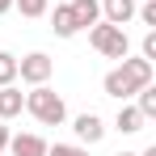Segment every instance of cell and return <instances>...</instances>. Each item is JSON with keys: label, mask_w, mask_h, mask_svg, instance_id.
Masks as SVG:
<instances>
[{"label": "cell", "mask_w": 156, "mask_h": 156, "mask_svg": "<svg viewBox=\"0 0 156 156\" xmlns=\"http://www.w3.org/2000/svg\"><path fill=\"white\" fill-rule=\"evenodd\" d=\"M26 114L34 122H42V127H63V122H68V105H63V97L55 93L51 84H30Z\"/></svg>", "instance_id": "1"}, {"label": "cell", "mask_w": 156, "mask_h": 156, "mask_svg": "<svg viewBox=\"0 0 156 156\" xmlns=\"http://www.w3.org/2000/svg\"><path fill=\"white\" fill-rule=\"evenodd\" d=\"M89 42H93V51L105 55V59H127L131 55V38L122 26H110V21H97V26H89Z\"/></svg>", "instance_id": "2"}, {"label": "cell", "mask_w": 156, "mask_h": 156, "mask_svg": "<svg viewBox=\"0 0 156 156\" xmlns=\"http://www.w3.org/2000/svg\"><path fill=\"white\" fill-rule=\"evenodd\" d=\"M51 72H55V59H51L47 51H30V55L17 59V76L26 80V84H47Z\"/></svg>", "instance_id": "3"}, {"label": "cell", "mask_w": 156, "mask_h": 156, "mask_svg": "<svg viewBox=\"0 0 156 156\" xmlns=\"http://www.w3.org/2000/svg\"><path fill=\"white\" fill-rule=\"evenodd\" d=\"M72 131H76V144L93 148V144H101V139H105V118H101V114H93V110H84V114L72 118Z\"/></svg>", "instance_id": "4"}, {"label": "cell", "mask_w": 156, "mask_h": 156, "mask_svg": "<svg viewBox=\"0 0 156 156\" xmlns=\"http://www.w3.org/2000/svg\"><path fill=\"white\" fill-rule=\"evenodd\" d=\"M101 89H105V97H114V101H127V97H135V93H139V89H135V80H131L127 72H122V63L105 72Z\"/></svg>", "instance_id": "5"}, {"label": "cell", "mask_w": 156, "mask_h": 156, "mask_svg": "<svg viewBox=\"0 0 156 156\" xmlns=\"http://www.w3.org/2000/svg\"><path fill=\"white\" fill-rule=\"evenodd\" d=\"M26 114V93L17 84H0V122H13Z\"/></svg>", "instance_id": "6"}, {"label": "cell", "mask_w": 156, "mask_h": 156, "mask_svg": "<svg viewBox=\"0 0 156 156\" xmlns=\"http://www.w3.org/2000/svg\"><path fill=\"white\" fill-rule=\"evenodd\" d=\"M4 152H13V156H47V139L34 135V131H26V135H9V148H4Z\"/></svg>", "instance_id": "7"}, {"label": "cell", "mask_w": 156, "mask_h": 156, "mask_svg": "<svg viewBox=\"0 0 156 156\" xmlns=\"http://www.w3.org/2000/svg\"><path fill=\"white\" fill-rule=\"evenodd\" d=\"M135 0H101V21H110V26H127V21H135Z\"/></svg>", "instance_id": "8"}, {"label": "cell", "mask_w": 156, "mask_h": 156, "mask_svg": "<svg viewBox=\"0 0 156 156\" xmlns=\"http://www.w3.org/2000/svg\"><path fill=\"white\" fill-rule=\"evenodd\" d=\"M122 63V72H127L131 80H135V89H144V84H152V76H156V68L144 59V55H127V59H118Z\"/></svg>", "instance_id": "9"}, {"label": "cell", "mask_w": 156, "mask_h": 156, "mask_svg": "<svg viewBox=\"0 0 156 156\" xmlns=\"http://www.w3.org/2000/svg\"><path fill=\"white\" fill-rule=\"evenodd\" d=\"M51 30H55V38H76V34H80L76 17H72V4H55V13H51Z\"/></svg>", "instance_id": "10"}, {"label": "cell", "mask_w": 156, "mask_h": 156, "mask_svg": "<svg viewBox=\"0 0 156 156\" xmlns=\"http://www.w3.org/2000/svg\"><path fill=\"white\" fill-rule=\"evenodd\" d=\"M144 122H148V118H144L135 105H127V101L118 105V114H114V131H122V135H139Z\"/></svg>", "instance_id": "11"}, {"label": "cell", "mask_w": 156, "mask_h": 156, "mask_svg": "<svg viewBox=\"0 0 156 156\" xmlns=\"http://www.w3.org/2000/svg\"><path fill=\"white\" fill-rule=\"evenodd\" d=\"M72 17H76L80 30L97 26V21H101V0H72Z\"/></svg>", "instance_id": "12"}, {"label": "cell", "mask_w": 156, "mask_h": 156, "mask_svg": "<svg viewBox=\"0 0 156 156\" xmlns=\"http://www.w3.org/2000/svg\"><path fill=\"white\" fill-rule=\"evenodd\" d=\"M135 110H139L144 118H156V89L152 84H144V89L135 93Z\"/></svg>", "instance_id": "13"}, {"label": "cell", "mask_w": 156, "mask_h": 156, "mask_svg": "<svg viewBox=\"0 0 156 156\" xmlns=\"http://www.w3.org/2000/svg\"><path fill=\"white\" fill-rule=\"evenodd\" d=\"M13 9H17L21 17H47L51 0H13Z\"/></svg>", "instance_id": "14"}, {"label": "cell", "mask_w": 156, "mask_h": 156, "mask_svg": "<svg viewBox=\"0 0 156 156\" xmlns=\"http://www.w3.org/2000/svg\"><path fill=\"white\" fill-rule=\"evenodd\" d=\"M17 80V55L0 51V84H13Z\"/></svg>", "instance_id": "15"}, {"label": "cell", "mask_w": 156, "mask_h": 156, "mask_svg": "<svg viewBox=\"0 0 156 156\" xmlns=\"http://www.w3.org/2000/svg\"><path fill=\"white\" fill-rule=\"evenodd\" d=\"M47 156H89L84 144H47Z\"/></svg>", "instance_id": "16"}, {"label": "cell", "mask_w": 156, "mask_h": 156, "mask_svg": "<svg viewBox=\"0 0 156 156\" xmlns=\"http://www.w3.org/2000/svg\"><path fill=\"white\" fill-rule=\"evenodd\" d=\"M135 17H139L148 30H156V0H144V4L135 9Z\"/></svg>", "instance_id": "17"}, {"label": "cell", "mask_w": 156, "mask_h": 156, "mask_svg": "<svg viewBox=\"0 0 156 156\" xmlns=\"http://www.w3.org/2000/svg\"><path fill=\"white\" fill-rule=\"evenodd\" d=\"M139 55H144L148 63H156V30H148V34H144V42H139Z\"/></svg>", "instance_id": "18"}, {"label": "cell", "mask_w": 156, "mask_h": 156, "mask_svg": "<svg viewBox=\"0 0 156 156\" xmlns=\"http://www.w3.org/2000/svg\"><path fill=\"white\" fill-rule=\"evenodd\" d=\"M9 135H13V131H9V122H0V152L9 148Z\"/></svg>", "instance_id": "19"}, {"label": "cell", "mask_w": 156, "mask_h": 156, "mask_svg": "<svg viewBox=\"0 0 156 156\" xmlns=\"http://www.w3.org/2000/svg\"><path fill=\"white\" fill-rule=\"evenodd\" d=\"M9 9H13V0H0V17H4V13H9Z\"/></svg>", "instance_id": "20"}, {"label": "cell", "mask_w": 156, "mask_h": 156, "mask_svg": "<svg viewBox=\"0 0 156 156\" xmlns=\"http://www.w3.org/2000/svg\"><path fill=\"white\" fill-rule=\"evenodd\" d=\"M139 156H156V144H152V148H144V152H139Z\"/></svg>", "instance_id": "21"}, {"label": "cell", "mask_w": 156, "mask_h": 156, "mask_svg": "<svg viewBox=\"0 0 156 156\" xmlns=\"http://www.w3.org/2000/svg\"><path fill=\"white\" fill-rule=\"evenodd\" d=\"M114 156H139V152H114Z\"/></svg>", "instance_id": "22"}, {"label": "cell", "mask_w": 156, "mask_h": 156, "mask_svg": "<svg viewBox=\"0 0 156 156\" xmlns=\"http://www.w3.org/2000/svg\"><path fill=\"white\" fill-rule=\"evenodd\" d=\"M55 4H72V0H55Z\"/></svg>", "instance_id": "23"}]
</instances>
